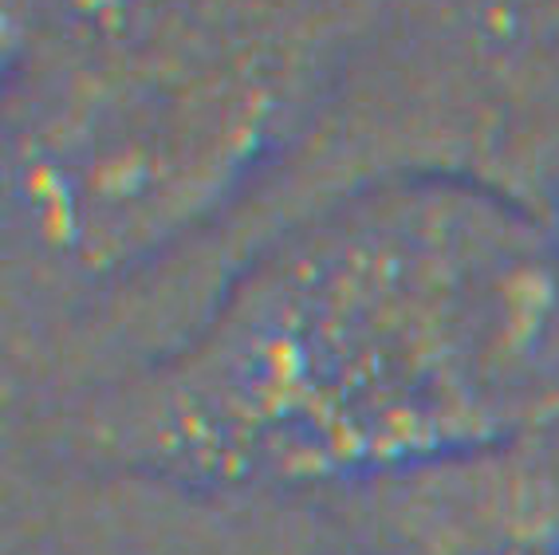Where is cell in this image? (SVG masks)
Segmentation results:
<instances>
[{
  "mask_svg": "<svg viewBox=\"0 0 559 555\" xmlns=\"http://www.w3.org/2000/svg\"><path fill=\"white\" fill-rule=\"evenodd\" d=\"M556 555H559V552H556Z\"/></svg>",
  "mask_w": 559,
  "mask_h": 555,
  "instance_id": "cell-1",
  "label": "cell"
}]
</instances>
